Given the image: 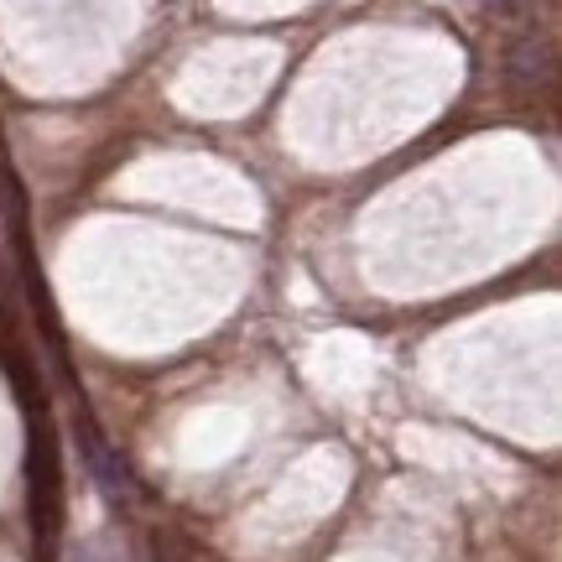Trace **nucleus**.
<instances>
[{
    "label": "nucleus",
    "instance_id": "3",
    "mask_svg": "<svg viewBox=\"0 0 562 562\" xmlns=\"http://www.w3.org/2000/svg\"><path fill=\"white\" fill-rule=\"evenodd\" d=\"M480 5H484V11H501V16H505V11H516L521 0H480Z\"/></svg>",
    "mask_w": 562,
    "mask_h": 562
},
{
    "label": "nucleus",
    "instance_id": "1",
    "mask_svg": "<svg viewBox=\"0 0 562 562\" xmlns=\"http://www.w3.org/2000/svg\"><path fill=\"white\" fill-rule=\"evenodd\" d=\"M505 74L510 83L521 89V94H542L552 74H558V58H552V42L542 32H526L516 47H510V58H505Z\"/></svg>",
    "mask_w": 562,
    "mask_h": 562
},
{
    "label": "nucleus",
    "instance_id": "2",
    "mask_svg": "<svg viewBox=\"0 0 562 562\" xmlns=\"http://www.w3.org/2000/svg\"><path fill=\"white\" fill-rule=\"evenodd\" d=\"M83 453H89V469H94V480L104 484V495H110V501H125V495H131V469L110 453V442L89 432V448H83Z\"/></svg>",
    "mask_w": 562,
    "mask_h": 562
}]
</instances>
